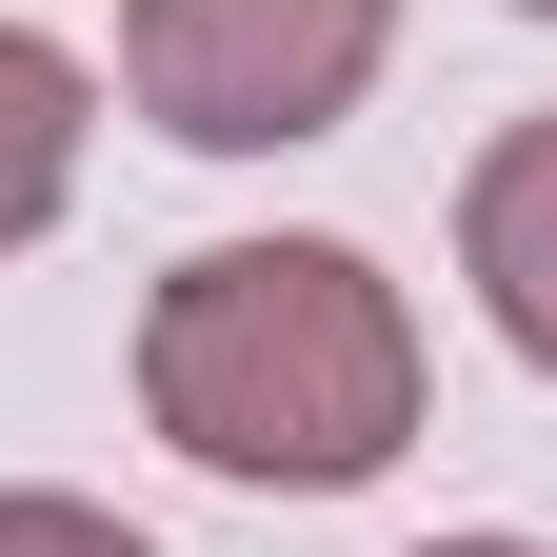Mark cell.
Returning <instances> with one entry per match:
<instances>
[{
	"label": "cell",
	"instance_id": "7",
	"mask_svg": "<svg viewBox=\"0 0 557 557\" xmlns=\"http://www.w3.org/2000/svg\"><path fill=\"white\" fill-rule=\"evenodd\" d=\"M518 21H557V0H518Z\"/></svg>",
	"mask_w": 557,
	"mask_h": 557
},
{
	"label": "cell",
	"instance_id": "1",
	"mask_svg": "<svg viewBox=\"0 0 557 557\" xmlns=\"http://www.w3.org/2000/svg\"><path fill=\"white\" fill-rule=\"evenodd\" d=\"M139 418L199 478L338 498L418 438V319L359 239H199L139 319Z\"/></svg>",
	"mask_w": 557,
	"mask_h": 557
},
{
	"label": "cell",
	"instance_id": "2",
	"mask_svg": "<svg viewBox=\"0 0 557 557\" xmlns=\"http://www.w3.org/2000/svg\"><path fill=\"white\" fill-rule=\"evenodd\" d=\"M398 40V0H120V81L160 139L199 160H278V139H338Z\"/></svg>",
	"mask_w": 557,
	"mask_h": 557
},
{
	"label": "cell",
	"instance_id": "4",
	"mask_svg": "<svg viewBox=\"0 0 557 557\" xmlns=\"http://www.w3.org/2000/svg\"><path fill=\"white\" fill-rule=\"evenodd\" d=\"M81 139H100V81H81L40 21H0V259L81 199Z\"/></svg>",
	"mask_w": 557,
	"mask_h": 557
},
{
	"label": "cell",
	"instance_id": "6",
	"mask_svg": "<svg viewBox=\"0 0 557 557\" xmlns=\"http://www.w3.org/2000/svg\"><path fill=\"white\" fill-rule=\"evenodd\" d=\"M418 557H537V537H418Z\"/></svg>",
	"mask_w": 557,
	"mask_h": 557
},
{
	"label": "cell",
	"instance_id": "3",
	"mask_svg": "<svg viewBox=\"0 0 557 557\" xmlns=\"http://www.w3.org/2000/svg\"><path fill=\"white\" fill-rule=\"evenodd\" d=\"M458 278H478V319L557 379V120H518L498 160L458 180Z\"/></svg>",
	"mask_w": 557,
	"mask_h": 557
},
{
	"label": "cell",
	"instance_id": "5",
	"mask_svg": "<svg viewBox=\"0 0 557 557\" xmlns=\"http://www.w3.org/2000/svg\"><path fill=\"white\" fill-rule=\"evenodd\" d=\"M0 557H139L100 498H40V478H21V498H0Z\"/></svg>",
	"mask_w": 557,
	"mask_h": 557
}]
</instances>
